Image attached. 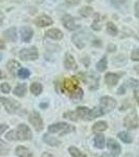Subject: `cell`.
<instances>
[{
	"instance_id": "cell-1",
	"label": "cell",
	"mask_w": 139,
	"mask_h": 157,
	"mask_svg": "<svg viewBox=\"0 0 139 157\" xmlns=\"http://www.w3.org/2000/svg\"><path fill=\"white\" fill-rule=\"evenodd\" d=\"M73 131H75V128L66 123L52 124V125H50L48 127L49 133H58V134H60V135H64V134L73 132Z\"/></svg>"
},
{
	"instance_id": "cell-2",
	"label": "cell",
	"mask_w": 139,
	"mask_h": 157,
	"mask_svg": "<svg viewBox=\"0 0 139 157\" xmlns=\"http://www.w3.org/2000/svg\"><path fill=\"white\" fill-rule=\"evenodd\" d=\"M20 59L25 60V61H32V60H37L39 57V52L38 49L35 46L29 47V48H24L19 52Z\"/></svg>"
},
{
	"instance_id": "cell-3",
	"label": "cell",
	"mask_w": 139,
	"mask_h": 157,
	"mask_svg": "<svg viewBox=\"0 0 139 157\" xmlns=\"http://www.w3.org/2000/svg\"><path fill=\"white\" fill-rule=\"evenodd\" d=\"M123 126L128 130H133V129H136L138 127V117L136 111H132L126 116L125 120H123Z\"/></svg>"
},
{
	"instance_id": "cell-4",
	"label": "cell",
	"mask_w": 139,
	"mask_h": 157,
	"mask_svg": "<svg viewBox=\"0 0 139 157\" xmlns=\"http://www.w3.org/2000/svg\"><path fill=\"white\" fill-rule=\"evenodd\" d=\"M0 101L3 104L4 108L6 109V111L9 113H15L19 110L20 108V104L16 101H14L13 98H6L3 97H0Z\"/></svg>"
},
{
	"instance_id": "cell-5",
	"label": "cell",
	"mask_w": 139,
	"mask_h": 157,
	"mask_svg": "<svg viewBox=\"0 0 139 157\" xmlns=\"http://www.w3.org/2000/svg\"><path fill=\"white\" fill-rule=\"evenodd\" d=\"M100 108L103 109V113L111 112L116 107V101L110 97H103L100 98Z\"/></svg>"
},
{
	"instance_id": "cell-6",
	"label": "cell",
	"mask_w": 139,
	"mask_h": 157,
	"mask_svg": "<svg viewBox=\"0 0 139 157\" xmlns=\"http://www.w3.org/2000/svg\"><path fill=\"white\" fill-rule=\"evenodd\" d=\"M16 131L18 139H20V140H28V139H32V137L30 129L28 128V126L24 125V124H20Z\"/></svg>"
},
{
	"instance_id": "cell-7",
	"label": "cell",
	"mask_w": 139,
	"mask_h": 157,
	"mask_svg": "<svg viewBox=\"0 0 139 157\" xmlns=\"http://www.w3.org/2000/svg\"><path fill=\"white\" fill-rule=\"evenodd\" d=\"M80 77L85 81L86 83L89 86L91 90H95L98 87V82H100V78L95 77V75L90 73V75H86V73H80Z\"/></svg>"
},
{
	"instance_id": "cell-8",
	"label": "cell",
	"mask_w": 139,
	"mask_h": 157,
	"mask_svg": "<svg viewBox=\"0 0 139 157\" xmlns=\"http://www.w3.org/2000/svg\"><path fill=\"white\" fill-rule=\"evenodd\" d=\"M77 78H67L63 82L62 84V90L64 91L65 93H68V94H71L73 91H75L77 89Z\"/></svg>"
},
{
	"instance_id": "cell-9",
	"label": "cell",
	"mask_w": 139,
	"mask_h": 157,
	"mask_svg": "<svg viewBox=\"0 0 139 157\" xmlns=\"http://www.w3.org/2000/svg\"><path fill=\"white\" fill-rule=\"evenodd\" d=\"M28 121L37 131H41L43 129V121H42L41 116L39 115V113L36 112V111L32 112V114L29 115Z\"/></svg>"
},
{
	"instance_id": "cell-10",
	"label": "cell",
	"mask_w": 139,
	"mask_h": 157,
	"mask_svg": "<svg viewBox=\"0 0 139 157\" xmlns=\"http://www.w3.org/2000/svg\"><path fill=\"white\" fill-rule=\"evenodd\" d=\"M62 21H63L64 26L66 27L67 29H69V30H75V29H77L80 27V25L75 22V20L73 19L70 15H65V16L63 17Z\"/></svg>"
},
{
	"instance_id": "cell-11",
	"label": "cell",
	"mask_w": 139,
	"mask_h": 157,
	"mask_svg": "<svg viewBox=\"0 0 139 157\" xmlns=\"http://www.w3.org/2000/svg\"><path fill=\"white\" fill-rule=\"evenodd\" d=\"M72 41L74 43L75 45H77V48L82 49L83 47L85 46L86 44V36L84 33H77V34H74L72 36Z\"/></svg>"
},
{
	"instance_id": "cell-12",
	"label": "cell",
	"mask_w": 139,
	"mask_h": 157,
	"mask_svg": "<svg viewBox=\"0 0 139 157\" xmlns=\"http://www.w3.org/2000/svg\"><path fill=\"white\" fill-rule=\"evenodd\" d=\"M52 22H54L52 19L49 16H47V15H41V16H39L35 20L36 25L40 27H45V26H48V25H51Z\"/></svg>"
},
{
	"instance_id": "cell-13",
	"label": "cell",
	"mask_w": 139,
	"mask_h": 157,
	"mask_svg": "<svg viewBox=\"0 0 139 157\" xmlns=\"http://www.w3.org/2000/svg\"><path fill=\"white\" fill-rule=\"evenodd\" d=\"M107 143H108L107 144L108 148H109V150L112 152L113 155H115V156L119 155L120 151H121V148H120L119 144L116 143V140H114L113 138H109V139H108Z\"/></svg>"
},
{
	"instance_id": "cell-14",
	"label": "cell",
	"mask_w": 139,
	"mask_h": 157,
	"mask_svg": "<svg viewBox=\"0 0 139 157\" xmlns=\"http://www.w3.org/2000/svg\"><path fill=\"white\" fill-rule=\"evenodd\" d=\"M20 35H21L22 41H24V42H29V41H30V39L32 38L34 32H32V29H30V27H28V26H24V27H21V29H20Z\"/></svg>"
},
{
	"instance_id": "cell-15",
	"label": "cell",
	"mask_w": 139,
	"mask_h": 157,
	"mask_svg": "<svg viewBox=\"0 0 139 157\" xmlns=\"http://www.w3.org/2000/svg\"><path fill=\"white\" fill-rule=\"evenodd\" d=\"M120 78V75H116V73H107L105 75V81L109 86H115L116 84L118 83V80Z\"/></svg>"
},
{
	"instance_id": "cell-16",
	"label": "cell",
	"mask_w": 139,
	"mask_h": 157,
	"mask_svg": "<svg viewBox=\"0 0 139 157\" xmlns=\"http://www.w3.org/2000/svg\"><path fill=\"white\" fill-rule=\"evenodd\" d=\"M64 65H65V68H67V69H69V70L77 69V63H75V61H74V58L69 54H67L65 56Z\"/></svg>"
},
{
	"instance_id": "cell-17",
	"label": "cell",
	"mask_w": 139,
	"mask_h": 157,
	"mask_svg": "<svg viewBox=\"0 0 139 157\" xmlns=\"http://www.w3.org/2000/svg\"><path fill=\"white\" fill-rule=\"evenodd\" d=\"M107 129H108L107 123L103 121H100L92 126V132L95 133V134H98V133L103 132V131H106Z\"/></svg>"
},
{
	"instance_id": "cell-18",
	"label": "cell",
	"mask_w": 139,
	"mask_h": 157,
	"mask_svg": "<svg viewBox=\"0 0 139 157\" xmlns=\"http://www.w3.org/2000/svg\"><path fill=\"white\" fill-rule=\"evenodd\" d=\"M4 38L9 42H16L17 40V33H16V29L15 27H11L7 30H4L3 33Z\"/></svg>"
},
{
	"instance_id": "cell-19",
	"label": "cell",
	"mask_w": 139,
	"mask_h": 157,
	"mask_svg": "<svg viewBox=\"0 0 139 157\" xmlns=\"http://www.w3.org/2000/svg\"><path fill=\"white\" fill-rule=\"evenodd\" d=\"M103 114H105V113H103V111L102 108H100V107H94V108L91 109V110L89 111V114H88L87 121L94 120V118L102 116Z\"/></svg>"
},
{
	"instance_id": "cell-20",
	"label": "cell",
	"mask_w": 139,
	"mask_h": 157,
	"mask_svg": "<svg viewBox=\"0 0 139 157\" xmlns=\"http://www.w3.org/2000/svg\"><path fill=\"white\" fill-rule=\"evenodd\" d=\"M16 154L19 157H32V153L24 146H18L16 148Z\"/></svg>"
},
{
	"instance_id": "cell-21",
	"label": "cell",
	"mask_w": 139,
	"mask_h": 157,
	"mask_svg": "<svg viewBox=\"0 0 139 157\" xmlns=\"http://www.w3.org/2000/svg\"><path fill=\"white\" fill-rule=\"evenodd\" d=\"M46 37L51 38L54 40H60L63 38V33L58 29H51L46 32Z\"/></svg>"
},
{
	"instance_id": "cell-22",
	"label": "cell",
	"mask_w": 139,
	"mask_h": 157,
	"mask_svg": "<svg viewBox=\"0 0 139 157\" xmlns=\"http://www.w3.org/2000/svg\"><path fill=\"white\" fill-rule=\"evenodd\" d=\"M6 67H7V70H9L12 75H16V72H17V70L19 69L20 64H19V62H17V61L11 60V61H9V63L6 64Z\"/></svg>"
},
{
	"instance_id": "cell-23",
	"label": "cell",
	"mask_w": 139,
	"mask_h": 157,
	"mask_svg": "<svg viewBox=\"0 0 139 157\" xmlns=\"http://www.w3.org/2000/svg\"><path fill=\"white\" fill-rule=\"evenodd\" d=\"M89 111L90 110L87 107H77L75 113H77V118H82V120L87 121L88 114H89Z\"/></svg>"
},
{
	"instance_id": "cell-24",
	"label": "cell",
	"mask_w": 139,
	"mask_h": 157,
	"mask_svg": "<svg viewBox=\"0 0 139 157\" xmlns=\"http://www.w3.org/2000/svg\"><path fill=\"white\" fill-rule=\"evenodd\" d=\"M43 140H44V143H46L47 145L51 146V147H58L61 145L60 140H58L57 138L52 137V136L48 135V134H45L44 137H43Z\"/></svg>"
},
{
	"instance_id": "cell-25",
	"label": "cell",
	"mask_w": 139,
	"mask_h": 157,
	"mask_svg": "<svg viewBox=\"0 0 139 157\" xmlns=\"http://www.w3.org/2000/svg\"><path fill=\"white\" fill-rule=\"evenodd\" d=\"M83 95H84L83 89L81 87H77V89L75 90V91H73V92L69 95V97L73 101V102H80V101L83 98Z\"/></svg>"
},
{
	"instance_id": "cell-26",
	"label": "cell",
	"mask_w": 139,
	"mask_h": 157,
	"mask_svg": "<svg viewBox=\"0 0 139 157\" xmlns=\"http://www.w3.org/2000/svg\"><path fill=\"white\" fill-rule=\"evenodd\" d=\"M106 141H105V136L103 134H97L94 138V146L95 148L97 149H103L105 148V145H106Z\"/></svg>"
},
{
	"instance_id": "cell-27",
	"label": "cell",
	"mask_w": 139,
	"mask_h": 157,
	"mask_svg": "<svg viewBox=\"0 0 139 157\" xmlns=\"http://www.w3.org/2000/svg\"><path fill=\"white\" fill-rule=\"evenodd\" d=\"M26 90H27L26 85H25V84H19L18 86H16V87H15L14 94L17 95V97L22 98V97H24V95H25V93H26Z\"/></svg>"
},
{
	"instance_id": "cell-28",
	"label": "cell",
	"mask_w": 139,
	"mask_h": 157,
	"mask_svg": "<svg viewBox=\"0 0 139 157\" xmlns=\"http://www.w3.org/2000/svg\"><path fill=\"white\" fill-rule=\"evenodd\" d=\"M42 90H43V86L40 84V83H32V86H30V91H32V93L35 95L41 94Z\"/></svg>"
},
{
	"instance_id": "cell-29",
	"label": "cell",
	"mask_w": 139,
	"mask_h": 157,
	"mask_svg": "<svg viewBox=\"0 0 139 157\" xmlns=\"http://www.w3.org/2000/svg\"><path fill=\"white\" fill-rule=\"evenodd\" d=\"M68 151H69V153H70V155H71L72 157H87L86 156V154L84 153H82L79 149L77 148V147H69V149H68Z\"/></svg>"
},
{
	"instance_id": "cell-30",
	"label": "cell",
	"mask_w": 139,
	"mask_h": 157,
	"mask_svg": "<svg viewBox=\"0 0 139 157\" xmlns=\"http://www.w3.org/2000/svg\"><path fill=\"white\" fill-rule=\"evenodd\" d=\"M9 149H11L9 145H7L6 143H4L3 140L0 139V155L4 156V155H6V154H9Z\"/></svg>"
},
{
	"instance_id": "cell-31",
	"label": "cell",
	"mask_w": 139,
	"mask_h": 157,
	"mask_svg": "<svg viewBox=\"0 0 139 157\" xmlns=\"http://www.w3.org/2000/svg\"><path fill=\"white\" fill-rule=\"evenodd\" d=\"M118 137H119L125 144H131L133 141L132 136H131L128 132H119L118 133Z\"/></svg>"
},
{
	"instance_id": "cell-32",
	"label": "cell",
	"mask_w": 139,
	"mask_h": 157,
	"mask_svg": "<svg viewBox=\"0 0 139 157\" xmlns=\"http://www.w3.org/2000/svg\"><path fill=\"white\" fill-rule=\"evenodd\" d=\"M96 69L100 72H103V71H105V70L107 69V58L103 57L102 60H100V62L96 64Z\"/></svg>"
},
{
	"instance_id": "cell-33",
	"label": "cell",
	"mask_w": 139,
	"mask_h": 157,
	"mask_svg": "<svg viewBox=\"0 0 139 157\" xmlns=\"http://www.w3.org/2000/svg\"><path fill=\"white\" fill-rule=\"evenodd\" d=\"M107 32L109 33L111 36H116L118 33V29L116 27V25H114L112 22H108L107 23Z\"/></svg>"
},
{
	"instance_id": "cell-34",
	"label": "cell",
	"mask_w": 139,
	"mask_h": 157,
	"mask_svg": "<svg viewBox=\"0 0 139 157\" xmlns=\"http://www.w3.org/2000/svg\"><path fill=\"white\" fill-rule=\"evenodd\" d=\"M92 7H90V6H85V7H83V9H81L80 10V15L82 17H85V18H87V17H89L91 14H92Z\"/></svg>"
},
{
	"instance_id": "cell-35",
	"label": "cell",
	"mask_w": 139,
	"mask_h": 157,
	"mask_svg": "<svg viewBox=\"0 0 139 157\" xmlns=\"http://www.w3.org/2000/svg\"><path fill=\"white\" fill-rule=\"evenodd\" d=\"M6 138L7 140H18V136H17V131L16 130H11L9 132H7V134H6Z\"/></svg>"
},
{
	"instance_id": "cell-36",
	"label": "cell",
	"mask_w": 139,
	"mask_h": 157,
	"mask_svg": "<svg viewBox=\"0 0 139 157\" xmlns=\"http://www.w3.org/2000/svg\"><path fill=\"white\" fill-rule=\"evenodd\" d=\"M64 117L65 118H68L70 121H77L79 118H77V115L74 111H68V112H65L64 113Z\"/></svg>"
},
{
	"instance_id": "cell-37",
	"label": "cell",
	"mask_w": 139,
	"mask_h": 157,
	"mask_svg": "<svg viewBox=\"0 0 139 157\" xmlns=\"http://www.w3.org/2000/svg\"><path fill=\"white\" fill-rule=\"evenodd\" d=\"M91 27H92V29H94V30H100L102 29L100 23V16H98V14L95 15L94 21H93V23L91 24Z\"/></svg>"
},
{
	"instance_id": "cell-38",
	"label": "cell",
	"mask_w": 139,
	"mask_h": 157,
	"mask_svg": "<svg viewBox=\"0 0 139 157\" xmlns=\"http://www.w3.org/2000/svg\"><path fill=\"white\" fill-rule=\"evenodd\" d=\"M30 75V72L28 69H26V68H21V69L19 70L18 72V77L20 78H22V80H24V78H27Z\"/></svg>"
},
{
	"instance_id": "cell-39",
	"label": "cell",
	"mask_w": 139,
	"mask_h": 157,
	"mask_svg": "<svg viewBox=\"0 0 139 157\" xmlns=\"http://www.w3.org/2000/svg\"><path fill=\"white\" fill-rule=\"evenodd\" d=\"M127 86H129L130 88H136L139 86V81L134 80V78H130L127 82Z\"/></svg>"
},
{
	"instance_id": "cell-40",
	"label": "cell",
	"mask_w": 139,
	"mask_h": 157,
	"mask_svg": "<svg viewBox=\"0 0 139 157\" xmlns=\"http://www.w3.org/2000/svg\"><path fill=\"white\" fill-rule=\"evenodd\" d=\"M1 91L3 93H9L11 91V85L7 84V83H3L1 84Z\"/></svg>"
},
{
	"instance_id": "cell-41",
	"label": "cell",
	"mask_w": 139,
	"mask_h": 157,
	"mask_svg": "<svg viewBox=\"0 0 139 157\" xmlns=\"http://www.w3.org/2000/svg\"><path fill=\"white\" fill-rule=\"evenodd\" d=\"M131 59L133 61H139V48L133 50L131 54Z\"/></svg>"
},
{
	"instance_id": "cell-42",
	"label": "cell",
	"mask_w": 139,
	"mask_h": 157,
	"mask_svg": "<svg viewBox=\"0 0 139 157\" xmlns=\"http://www.w3.org/2000/svg\"><path fill=\"white\" fill-rule=\"evenodd\" d=\"M135 16L139 18V1L135 3Z\"/></svg>"
},
{
	"instance_id": "cell-43",
	"label": "cell",
	"mask_w": 139,
	"mask_h": 157,
	"mask_svg": "<svg viewBox=\"0 0 139 157\" xmlns=\"http://www.w3.org/2000/svg\"><path fill=\"white\" fill-rule=\"evenodd\" d=\"M125 92H126V86L125 85H122L121 87L118 89V91H117V93L118 94H125Z\"/></svg>"
},
{
	"instance_id": "cell-44",
	"label": "cell",
	"mask_w": 139,
	"mask_h": 157,
	"mask_svg": "<svg viewBox=\"0 0 139 157\" xmlns=\"http://www.w3.org/2000/svg\"><path fill=\"white\" fill-rule=\"evenodd\" d=\"M134 98H135L136 102H137V104L139 105V89L135 90V92H134Z\"/></svg>"
},
{
	"instance_id": "cell-45",
	"label": "cell",
	"mask_w": 139,
	"mask_h": 157,
	"mask_svg": "<svg viewBox=\"0 0 139 157\" xmlns=\"http://www.w3.org/2000/svg\"><path fill=\"white\" fill-rule=\"evenodd\" d=\"M7 128H9V126H7V125H4V124H3V125H0V134L3 133Z\"/></svg>"
},
{
	"instance_id": "cell-46",
	"label": "cell",
	"mask_w": 139,
	"mask_h": 157,
	"mask_svg": "<svg viewBox=\"0 0 139 157\" xmlns=\"http://www.w3.org/2000/svg\"><path fill=\"white\" fill-rule=\"evenodd\" d=\"M66 2L70 4H79L80 3V0H66Z\"/></svg>"
},
{
	"instance_id": "cell-47",
	"label": "cell",
	"mask_w": 139,
	"mask_h": 157,
	"mask_svg": "<svg viewBox=\"0 0 139 157\" xmlns=\"http://www.w3.org/2000/svg\"><path fill=\"white\" fill-rule=\"evenodd\" d=\"M41 157H54V155H52V154H50V153H48V152H44V153L42 154Z\"/></svg>"
},
{
	"instance_id": "cell-48",
	"label": "cell",
	"mask_w": 139,
	"mask_h": 157,
	"mask_svg": "<svg viewBox=\"0 0 139 157\" xmlns=\"http://www.w3.org/2000/svg\"><path fill=\"white\" fill-rule=\"evenodd\" d=\"M102 157H116L115 155H111V154H108V153H103V155H102Z\"/></svg>"
},
{
	"instance_id": "cell-49",
	"label": "cell",
	"mask_w": 139,
	"mask_h": 157,
	"mask_svg": "<svg viewBox=\"0 0 139 157\" xmlns=\"http://www.w3.org/2000/svg\"><path fill=\"white\" fill-rule=\"evenodd\" d=\"M4 47H6V44H4V42H2L1 40H0V49H3Z\"/></svg>"
},
{
	"instance_id": "cell-50",
	"label": "cell",
	"mask_w": 139,
	"mask_h": 157,
	"mask_svg": "<svg viewBox=\"0 0 139 157\" xmlns=\"http://www.w3.org/2000/svg\"><path fill=\"white\" fill-rule=\"evenodd\" d=\"M47 106H48V104H47V103H42V104H40V107H41V108H46Z\"/></svg>"
},
{
	"instance_id": "cell-51",
	"label": "cell",
	"mask_w": 139,
	"mask_h": 157,
	"mask_svg": "<svg viewBox=\"0 0 139 157\" xmlns=\"http://www.w3.org/2000/svg\"><path fill=\"white\" fill-rule=\"evenodd\" d=\"M6 78V75L0 70V78Z\"/></svg>"
},
{
	"instance_id": "cell-52",
	"label": "cell",
	"mask_w": 139,
	"mask_h": 157,
	"mask_svg": "<svg viewBox=\"0 0 139 157\" xmlns=\"http://www.w3.org/2000/svg\"><path fill=\"white\" fill-rule=\"evenodd\" d=\"M2 21H3V15H2L1 13H0V25H1Z\"/></svg>"
},
{
	"instance_id": "cell-53",
	"label": "cell",
	"mask_w": 139,
	"mask_h": 157,
	"mask_svg": "<svg viewBox=\"0 0 139 157\" xmlns=\"http://www.w3.org/2000/svg\"><path fill=\"white\" fill-rule=\"evenodd\" d=\"M135 70H136V72H138V73H139V65H137V66H135Z\"/></svg>"
},
{
	"instance_id": "cell-54",
	"label": "cell",
	"mask_w": 139,
	"mask_h": 157,
	"mask_svg": "<svg viewBox=\"0 0 139 157\" xmlns=\"http://www.w3.org/2000/svg\"><path fill=\"white\" fill-rule=\"evenodd\" d=\"M125 157H133L132 154H127V155H125Z\"/></svg>"
},
{
	"instance_id": "cell-55",
	"label": "cell",
	"mask_w": 139,
	"mask_h": 157,
	"mask_svg": "<svg viewBox=\"0 0 139 157\" xmlns=\"http://www.w3.org/2000/svg\"><path fill=\"white\" fill-rule=\"evenodd\" d=\"M115 47L114 46H109V49H114Z\"/></svg>"
},
{
	"instance_id": "cell-56",
	"label": "cell",
	"mask_w": 139,
	"mask_h": 157,
	"mask_svg": "<svg viewBox=\"0 0 139 157\" xmlns=\"http://www.w3.org/2000/svg\"><path fill=\"white\" fill-rule=\"evenodd\" d=\"M1 59H2V55L0 54V61H1Z\"/></svg>"
},
{
	"instance_id": "cell-57",
	"label": "cell",
	"mask_w": 139,
	"mask_h": 157,
	"mask_svg": "<svg viewBox=\"0 0 139 157\" xmlns=\"http://www.w3.org/2000/svg\"><path fill=\"white\" fill-rule=\"evenodd\" d=\"M86 1H87V2H91L92 0H86Z\"/></svg>"
}]
</instances>
